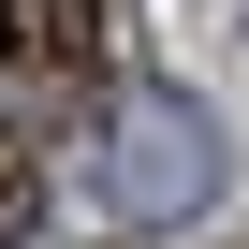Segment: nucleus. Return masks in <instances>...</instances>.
I'll return each instance as SVG.
<instances>
[{
    "instance_id": "obj_1",
    "label": "nucleus",
    "mask_w": 249,
    "mask_h": 249,
    "mask_svg": "<svg viewBox=\"0 0 249 249\" xmlns=\"http://www.w3.org/2000/svg\"><path fill=\"white\" fill-rule=\"evenodd\" d=\"M205 191H220V117L176 103V88H117V117H103V205L117 220H191Z\"/></svg>"
},
{
    "instance_id": "obj_2",
    "label": "nucleus",
    "mask_w": 249,
    "mask_h": 249,
    "mask_svg": "<svg viewBox=\"0 0 249 249\" xmlns=\"http://www.w3.org/2000/svg\"><path fill=\"white\" fill-rule=\"evenodd\" d=\"M0 59L15 73H88L103 59V0H0Z\"/></svg>"
},
{
    "instance_id": "obj_3",
    "label": "nucleus",
    "mask_w": 249,
    "mask_h": 249,
    "mask_svg": "<svg viewBox=\"0 0 249 249\" xmlns=\"http://www.w3.org/2000/svg\"><path fill=\"white\" fill-rule=\"evenodd\" d=\"M44 234V161H30V132H0V249H30Z\"/></svg>"
}]
</instances>
